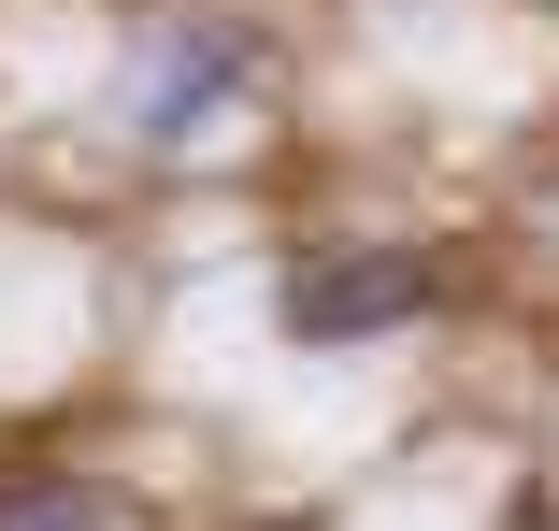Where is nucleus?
Listing matches in <instances>:
<instances>
[{"label": "nucleus", "mask_w": 559, "mask_h": 531, "mask_svg": "<svg viewBox=\"0 0 559 531\" xmlns=\"http://www.w3.org/2000/svg\"><path fill=\"white\" fill-rule=\"evenodd\" d=\"M245 86H259V30H230V15H144L130 30V86H116V130L144 158H187Z\"/></svg>", "instance_id": "1"}, {"label": "nucleus", "mask_w": 559, "mask_h": 531, "mask_svg": "<svg viewBox=\"0 0 559 531\" xmlns=\"http://www.w3.org/2000/svg\"><path fill=\"white\" fill-rule=\"evenodd\" d=\"M287 345H373V331H416L430 316V259L416 245H330L287 273Z\"/></svg>", "instance_id": "2"}, {"label": "nucleus", "mask_w": 559, "mask_h": 531, "mask_svg": "<svg viewBox=\"0 0 559 531\" xmlns=\"http://www.w3.org/2000/svg\"><path fill=\"white\" fill-rule=\"evenodd\" d=\"M0 531H100V503H86V488H15Z\"/></svg>", "instance_id": "3"}]
</instances>
